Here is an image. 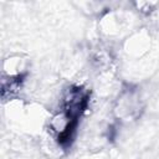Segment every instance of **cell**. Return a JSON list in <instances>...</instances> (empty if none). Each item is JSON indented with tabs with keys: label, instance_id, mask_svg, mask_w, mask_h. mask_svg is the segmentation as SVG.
I'll return each mask as SVG.
<instances>
[{
	"label": "cell",
	"instance_id": "6da1fadb",
	"mask_svg": "<svg viewBox=\"0 0 159 159\" xmlns=\"http://www.w3.org/2000/svg\"><path fill=\"white\" fill-rule=\"evenodd\" d=\"M89 92L80 86H72L63 97V113L72 120H78L80 116L88 106Z\"/></svg>",
	"mask_w": 159,
	"mask_h": 159
}]
</instances>
